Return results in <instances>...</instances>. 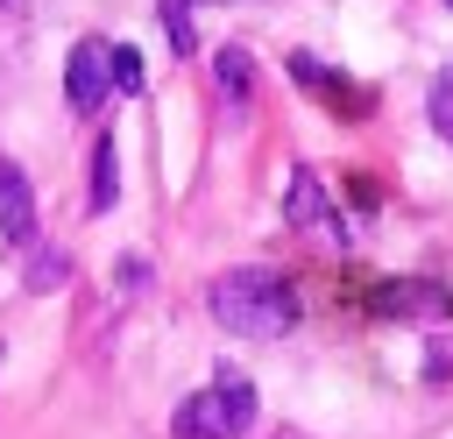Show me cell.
I'll return each mask as SVG.
<instances>
[{
  "label": "cell",
  "mask_w": 453,
  "mask_h": 439,
  "mask_svg": "<svg viewBox=\"0 0 453 439\" xmlns=\"http://www.w3.org/2000/svg\"><path fill=\"white\" fill-rule=\"evenodd\" d=\"M64 276H71V262H64V255H50V248L28 262V290H57Z\"/></svg>",
  "instance_id": "cell-11"
},
{
  "label": "cell",
  "mask_w": 453,
  "mask_h": 439,
  "mask_svg": "<svg viewBox=\"0 0 453 439\" xmlns=\"http://www.w3.org/2000/svg\"><path fill=\"white\" fill-rule=\"evenodd\" d=\"M290 71H297V78H304V85H319V92H326V99H333V106H347V113H361V92H354V85H347V78H333V71H319V64H311V57H290Z\"/></svg>",
  "instance_id": "cell-6"
},
{
  "label": "cell",
  "mask_w": 453,
  "mask_h": 439,
  "mask_svg": "<svg viewBox=\"0 0 453 439\" xmlns=\"http://www.w3.org/2000/svg\"><path fill=\"white\" fill-rule=\"evenodd\" d=\"M156 14H163V35H170V57H191V0H156Z\"/></svg>",
  "instance_id": "cell-8"
},
{
  "label": "cell",
  "mask_w": 453,
  "mask_h": 439,
  "mask_svg": "<svg viewBox=\"0 0 453 439\" xmlns=\"http://www.w3.org/2000/svg\"><path fill=\"white\" fill-rule=\"evenodd\" d=\"M120 156H113V135H99V149H92V212H106L113 205V191H120V170H113Z\"/></svg>",
  "instance_id": "cell-7"
},
{
  "label": "cell",
  "mask_w": 453,
  "mask_h": 439,
  "mask_svg": "<svg viewBox=\"0 0 453 439\" xmlns=\"http://www.w3.org/2000/svg\"><path fill=\"white\" fill-rule=\"evenodd\" d=\"M290 212H297L304 227H319V220H326V205H319V184H311V170H297V184H290Z\"/></svg>",
  "instance_id": "cell-10"
},
{
  "label": "cell",
  "mask_w": 453,
  "mask_h": 439,
  "mask_svg": "<svg viewBox=\"0 0 453 439\" xmlns=\"http://www.w3.org/2000/svg\"><path fill=\"white\" fill-rule=\"evenodd\" d=\"M106 85L113 92H142V57L127 42H106Z\"/></svg>",
  "instance_id": "cell-9"
},
{
  "label": "cell",
  "mask_w": 453,
  "mask_h": 439,
  "mask_svg": "<svg viewBox=\"0 0 453 439\" xmlns=\"http://www.w3.org/2000/svg\"><path fill=\"white\" fill-rule=\"evenodd\" d=\"M205 312H212L226 333L269 340V333H290V326H297V290H290L276 269H226V276H212Z\"/></svg>",
  "instance_id": "cell-1"
},
{
  "label": "cell",
  "mask_w": 453,
  "mask_h": 439,
  "mask_svg": "<svg viewBox=\"0 0 453 439\" xmlns=\"http://www.w3.org/2000/svg\"><path fill=\"white\" fill-rule=\"evenodd\" d=\"M432 127H439V135L453 142V71H446V78L432 85Z\"/></svg>",
  "instance_id": "cell-12"
},
{
  "label": "cell",
  "mask_w": 453,
  "mask_h": 439,
  "mask_svg": "<svg viewBox=\"0 0 453 439\" xmlns=\"http://www.w3.org/2000/svg\"><path fill=\"white\" fill-rule=\"evenodd\" d=\"M212 78H219V92L248 99V92H255V64H248V50H234V42H226V50L212 57Z\"/></svg>",
  "instance_id": "cell-5"
},
{
  "label": "cell",
  "mask_w": 453,
  "mask_h": 439,
  "mask_svg": "<svg viewBox=\"0 0 453 439\" xmlns=\"http://www.w3.org/2000/svg\"><path fill=\"white\" fill-rule=\"evenodd\" d=\"M248 425H255V389L234 368H219L205 389H191L170 411V439H241Z\"/></svg>",
  "instance_id": "cell-2"
},
{
  "label": "cell",
  "mask_w": 453,
  "mask_h": 439,
  "mask_svg": "<svg viewBox=\"0 0 453 439\" xmlns=\"http://www.w3.org/2000/svg\"><path fill=\"white\" fill-rule=\"evenodd\" d=\"M0 234H7L14 248L35 241V191H28L21 163H7V156H0Z\"/></svg>",
  "instance_id": "cell-4"
},
{
  "label": "cell",
  "mask_w": 453,
  "mask_h": 439,
  "mask_svg": "<svg viewBox=\"0 0 453 439\" xmlns=\"http://www.w3.org/2000/svg\"><path fill=\"white\" fill-rule=\"evenodd\" d=\"M64 99H71L78 113H92V106L106 99V42H99V35H85V42L71 50V64H64Z\"/></svg>",
  "instance_id": "cell-3"
}]
</instances>
